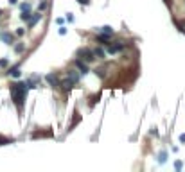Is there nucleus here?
<instances>
[{
  "mask_svg": "<svg viewBox=\"0 0 185 172\" xmlns=\"http://www.w3.org/2000/svg\"><path fill=\"white\" fill-rule=\"evenodd\" d=\"M68 79L76 84V83L79 81V74H77V72H74V70H68Z\"/></svg>",
  "mask_w": 185,
  "mask_h": 172,
  "instance_id": "obj_9",
  "label": "nucleus"
},
{
  "mask_svg": "<svg viewBox=\"0 0 185 172\" xmlns=\"http://www.w3.org/2000/svg\"><path fill=\"white\" fill-rule=\"evenodd\" d=\"M79 4H88V0H77Z\"/></svg>",
  "mask_w": 185,
  "mask_h": 172,
  "instance_id": "obj_21",
  "label": "nucleus"
},
{
  "mask_svg": "<svg viewBox=\"0 0 185 172\" xmlns=\"http://www.w3.org/2000/svg\"><path fill=\"white\" fill-rule=\"evenodd\" d=\"M0 14H2V11H0Z\"/></svg>",
  "mask_w": 185,
  "mask_h": 172,
  "instance_id": "obj_24",
  "label": "nucleus"
},
{
  "mask_svg": "<svg viewBox=\"0 0 185 172\" xmlns=\"http://www.w3.org/2000/svg\"><path fill=\"white\" fill-rule=\"evenodd\" d=\"M45 79H47V83H49L50 86H59V79H58V75H54V74H49Z\"/></svg>",
  "mask_w": 185,
  "mask_h": 172,
  "instance_id": "obj_5",
  "label": "nucleus"
},
{
  "mask_svg": "<svg viewBox=\"0 0 185 172\" xmlns=\"http://www.w3.org/2000/svg\"><path fill=\"white\" fill-rule=\"evenodd\" d=\"M0 66H7V59H2V61H0Z\"/></svg>",
  "mask_w": 185,
  "mask_h": 172,
  "instance_id": "obj_20",
  "label": "nucleus"
},
{
  "mask_svg": "<svg viewBox=\"0 0 185 172\" xmlns=\"http://www.w3.org/2000/svg\"><path fill=\"white\" fill-rule=\"evenodd\" d=\"M23 48H25V47H23L22 43H20V45H14V50H16V52H23Z\"/></svg>",
  "mask_w": 185,
  "mask_h": 172,
  "instance_id": "obj_16",
  "label": "nucleus"
},
{
  "mask_svg": "<svg viewBox=\"0 0 185 172\" xmlns=\"http://www.w3.org/2000/svg\"><path fill=\"white\" fill-rule=\"evenodd\" d=\"M47 7H49V0H41V2H40V5H38V11L41 13V11H45Z\"/></svg>",
  "mask_w": 185,
  "mask_h": 172,
  "instance_id": "obj_13",
  "label": "nucleus"
},
{
  "mask_svg": "<svg viewBox=\"0 0 185 172\" xmlns=\"http://www.w3.org/2000/svg\"><path fill=\"white\" fill-rule=\"evenodd\" d=\"M59 34H61V36H63V34H67V29H65V27H61V29H59Z\"/></svg>",
  "mask_w": 185,
  "mask_h": 172,
  "instance_id": "obj_19",
  "label": "nucleus"
},
{
  "mask_svg": "<svg viewBox=\"0 0 185 172\" xmlns=\"http://www.w3.org/2000/svg\"><path fill=\"white\" fill-rule=\"evenodd\" d=\"M9 4H16V0H9Z\"/></svg>",
  "mask_w": 185,
  "mask_h": 172,
  "instance_id": "obj_23",
  "label": "nucleus"
},
{
  "mask_svg": "<svg viewBox=\"0 0 185 172\" xmlns=\"http://www.w3.org/2000/svg\"><path fill=\"white\" fill-rule=\"evenodd\" d=\"M20 9H22V13L31 11V4H29V2H23V4H20Z\"/></svg>",
  "mask_w": 185,
  "mask_h": 172,
  "instance_id": "obj_14",
  "label": "nucleus"
},
{
  "mask_svg": "<svg viewBox=\"0 0 185 172\" xmlns=\"http://www.w3.org/2000/svg\"><path fill=\"white\" fill-rule=\"evenodd\" d=\"M40 18H41V14H40V13H36V14H32V16L29 18V22H27V23H29V27H34V25L38 23V20H40Z\"/></svg>",
  "mask_w": 185,
  "mask_h": 172,
  "instance_id": "obj_6",
  "label": "nucleus"
},
{
  "mask_svg": "<svg viewBox=\"0 0 185 172\" xmlns=\"http://www.w3.org/2000/svg\"><path fill=\"white\" fill-rule=\"evenodd\" d=\"M101 32H106V34H113V29H112L110 25H106V27H103V29H101Z\"/></svg>",
  "mask_w": 185,
  "mask_h": 172,
  "instance_id": "obj_15",
  "label": "nucleus"
},
{
  "mask_svg": "<svg viewBox=\"0 0 185 172\" xmlns=\"http://www.w3.org/2000/svg\"><path fill=\"white\" fill-rule=\"evenodd\" d=\"M76 66H77V70L85 75V74H88L90 70H88V65H86V61H81V59H76Z\"/></svg>",
  "mask_w": 185,
  "mask_h": 172,
  "instance_id": "obj_4",
  "label": "nucleus"
},
{
  "mask_svg": "<svg viewBox=\"0 0 185 172\" xmlns=\"http://www.w3.org/2000/svg\"><path fill=\"white\" fill-rule=\"evenodd\" d=\"M110 38H112V34H106V32H101V34H97V41H101V43H106V41H110Z\"/></svg>",
  "mask_w": 185,
  "mask_h": 172,
  "instance_id": "obj_8",
  "label": "nucleus"
},
{
  "mask_svg": "<svg viewBox=\"0 0 185 172\" xmlns=\"http://www.w3.org/2000/svg\"><path fill=\"white\" fill-rule=\"evenodd\" d=\"M0 39L11 45V43H13V34H11V32H2V34H0Z\"/></svg>",
  "mask_w": 185,
  "mask_h": 172,
  "instance_id": "obj_7",
  "label": "nucleus"
},
{
  "mask_svg": "<svg viewBox=\"0 0 185 172\" xmlns=\"http://www.w3.org/2000/svg\"><path fill=\"white\" fill-rule=\"evenodd\" d=\"M9 75H13V77H20V75H22V72H20V68H18V66H13V68L9 70Z\"/></svg>",
  "mask_w": 185,
  "mask_h": 172,
  "instance_id": "obj_10",
  "label": "nucleus"
},
{
  "mask_svg": "<svg viewBox=\"0 0 185 172\" xmlns=\"http://www.w3.org/2000/svg\"><path fill=\"white\" fill-rule=\"evenodd\" d=\"M4 144H9V140L7 138H0V145H4Z\"/></svg>",
  "mask_w": 185,
  "mask_h": 172,
  "instance_id": "obj_18",
  "label": "nucleus"
},
{
  "mask_svg": "<svg viewBox=\"0 0 185 172\" xmlns=\"http://www.w3.org/2000/svg\"><path fill=\"white\" fill-rule=\"evenodd\" d=\"M95 74H97L99 77H104V68H97V70H95Z\"/></svg>",
  "mask_w": 185,
  "mask_h": 172,
  "instance_id": "obj_17",
  "label": "nucleus"
},
{
  "mask_svg": "<svg viewBox=\"0 0 185 172\" xmlns=\"http://www.w3.org/2000/svg\"><path fill=\"white\" fill-rule=\"evenodd\" d=\"M25 95H27V86H25L23 83H14V84H11V97H13V101H14V104L18 106L20 111H22V108H23Z\"/></svg>",
  "mask_w": 185,
  "mask_h": 172,
  "instance_id": "obj_1",
  "label": "nucleus"
},
{
  "mask_svg": "<svg viewBox=\"0 0 185 172\" xmlns=\"http://www.w3.org/2000/svg\"><path fill=\"white\" fill-rule=\"evenodd\" d=\"M94 56H95L97 59H104V50H103V48H95V50H94Z\"/></svg>",
  "mask_w": 185,
  "mask_h": 172,
  "instance_id": "obj_12",
  "label": "nucleus"
},
{
  "mask_svg": "<svg viewBox=\"0 0 185 172\" xmlns=\"http://www.w3.org/2000/svg\"><path fill=\"white\" fill-rule=\"evenodd\" d=\"M79 56H83V59H85L86 63H92V61L95 59L94 50H90V48H81V50H79Z\"/></svg>",
  "mask_w": 185,
  "mask_h": 172,
  "instance_id": "obj_2",
  "label": "nucleus"
},
{
  "mask_svg": "<svg viewBox=\"0 0 185 172\" xmlns=\"http://www.w3.org/2000/svg\"><path fill=\"white\" fill-rule=\"evenodd\" d=\"M180 142H185V135H182V136H180Z\"/></svg>",
  "mask_w": 185,
  "mask_h": 172,
  "instance_id": "obj_22",
  "label": "nucleus"
},
{
  "mask_svg": "<svg viewBox=\"0 0 185 172\" xmlns=\"http://www.w3.org/2000/svg\"><path fill=\"white\" fill-rule=\"evenodd\" d=\"M124 47H126V43H124V41H115L113 45H110V47L106 48V52H108V54H115V52L122 50Z\"/></svg>",
  "mask_w": 185,
  "mask_h": 172,
  "instance_id": "obj_3",
  "label": "nucleus"
},
{
  "mask_svg": "<svg viewBox=\"0 0 185 172\" xmlns=\"http://www.w3.org/2000/svg\"><path fill=\"white\" fill-rule=\"evenodd\" d=\"M61 86H63V90H72V86H74V83H72L70 79H65V81L61 83Z\"/></svg>",
  "mask_w": 185,
  "mask_h": 172,
  "instance_id": "obj_11",
  "label": "nucleus"
}]
</instances>
